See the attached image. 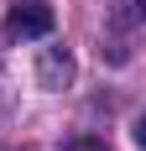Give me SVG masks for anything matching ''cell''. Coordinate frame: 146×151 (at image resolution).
<instances>
[{
    "label": "cell",
    "instance_id": "cell-1",
    "mask_svg": "<svg viewBox=\"0 0 146 151\" xmlns=\"http://www.w3.org/2000/svg\"><path fill=\"white\" fill-rule=\"evenodd\" d=\"M52 31V11L47 5H16L5 16V37L11 42H31V37H47Z\"/></svg>",
    "mask_w": 146,
    "mask_h": 151
},
{
    "label": "cell",
    "instance_id": "cell-3",
    "mask_svg": "<svg viewBox=\"0 0 146 151\" xmlns=\"http://www.w3.org/2000/svg\"><path fill=\"white\" fill-rule=\"evenodd\" d=\"M63 151H110V146H104L99 136H73V141H68Z\"/></svg>",
    "mask_w": 146,
    "mask_h": 151
},
{
    "label": "cell",
    "instance_id": "cell-2",
    "mask_svg": "<svg viewBox=\"0 0 146 151\" xmlns=\"http://www.w3.org/2000/svg\"><path fill=\"white\" fill-rule=\"evenodd\" d=\"M37 83H42V89H68V83H73V52H68V47H47V52H42Z\"/></svg>",
    "mask_w": 146,
    "mask_h": 151
}]
</instances>
